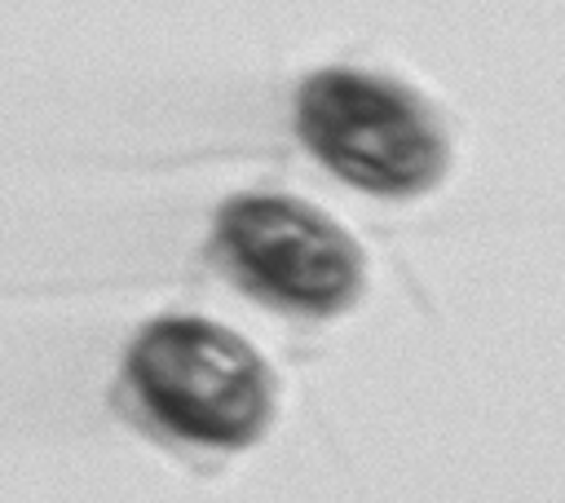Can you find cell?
Masks as SVG:
<instances>
[{
	"instance_id": "obj_1",
	"label": "cell",
	"mask_w": 565,
	"mask_h": 503,
	"mask_svg": "<svg viewBox=\"0 0 565 503\" xmlns=\"http://www.w3.org/2000/svg\"><path fill=\"white\" fill-rule=\"evenodd\" d=\"M124 375L159 428L216 450L252 446L274 410V384L260 353L243 335L194 313L150 322L128 344Z\"/></svg>"
},
{
	"instance_id": "obj_2",
	"label": "cell",
	"mask_w": 565,
	"mask_h": 503,
	"mask_svg": "<svg viewBox=\"0 0 565 503\" xmlns=\"http://www.w3.org/2000/svg\"><path fill=\"white\" fill-rule=\"evenodd\" d=\"M305 150L371 194H419L446 168V137L419 93L388 75L327 66L296 93Z\"/></svg>"
},
{
	"instance_id": "obj_3",
	"label": "cell",
	"mask_w": 565,
	"mask_h": 503,
	"mask_svg": "<svg viewBox=\"0 0 565 503\" xmlns=\"http://www.w3.org/2000/svg\"><path fill=\"white\" fill-rule=\"evenodd\" d=\"M216 252L291 313H340L362 291V252L327 212L287 194H238L216 212Z\"/></svg>"
}]
</instances>
